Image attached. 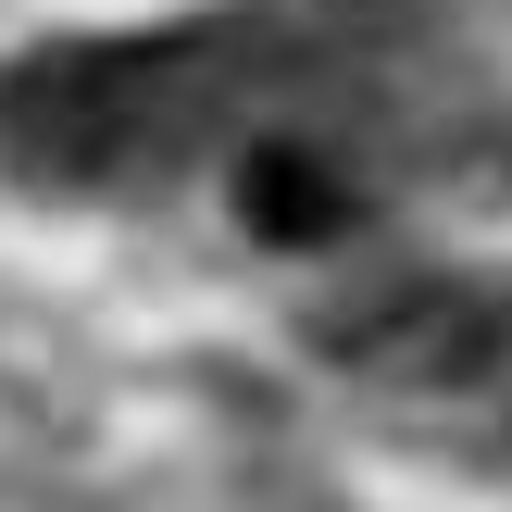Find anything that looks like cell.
<instances>
[{
  "instance_id": "obj_1",
  "label": "cell",
  "mask_w": 512,
  "mask_h": 512,
  "mask_svg": "<svg viewBox=\"0 0 512 512\" xmlns=\"http://www.w3.org/2000/svg\"><path fill=\"white\" fill-rule=\"evenodd\" d=\"M175 88H188V50H163V38H75V50H38V63L0 75V163L38 175V188L125 175V163L175 125Z\"/></svg>"
},
{
  "instance_id": "obj_2",
  "label": "cell",
  "mask_w": 512,
  "mask_h": 512,
  "mask_svg": "<svg viewBox=\"0 0 512 512\" xmlns=\"http://www.w3.org/2000/svg\"><path fill=\"white\" fill-rule=\"evenodd\" d=\"M325 363L375 375V388H475L512 363V300L463 288V275H400L325 325Z\"/></svg>"
},
{
  "instance_id": "obj_3",
  "label": "cell",
  "mask_w": 512,
  "mask_h": 512,
  "mask_svg": "<svg viewBox=\"0 0 512 512\" xmlns=\"http://www.w3.org/2000/svg\"><path fill=\"white\" fill-rule=\"evenodd\" d=\"M238 213H250V238H275V250H325V238L350 225V188H338L325 150L263 138V150L238 163Z\"/></svg>"
}]
</instances>
